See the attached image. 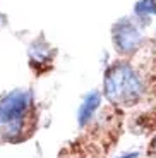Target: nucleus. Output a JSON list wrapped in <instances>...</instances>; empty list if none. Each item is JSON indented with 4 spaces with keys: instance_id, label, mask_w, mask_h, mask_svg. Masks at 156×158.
<instances>
[{
    "instance_id": "f03ea898",
    "label": "nucleus",
    "mask_w": 156,
    "mask_h": 158,
    "mask_svg": "<svg viewBox=\"0 0 156 158\" xmlns=\"http://www.w3.org/2000/svg\"><path fill=\"white\" fill-rule=\"evenodd\" d=\"M33 108V91L31 89H12L0 98V132L4 139L17 141L24 131L26 118Z\"/></svg>"
},
{
    "instance_id": "7ed1b4c3",
    "label": "nucleus",
    "mask_w": 156,
    "mask_h": 158,
    "mask_svg": "<svg viewBox=\"0 0 156 158\" xmlns=\"http://www.w3.org/2000/svg\"><path fill=\"white\" fill-rule=\"evenodd\" d=\"M112 38L115 50L122 55H130L142 43V35L141 29L130 19H120L113 24L112 28Z\"/></svg>"
},
{
    "instance_id": "6e6552de",
    "label": "nucleus",
    "mask_w": 156,
    "mask_h": 158,
    "mask_svg": "<svg viewBox=\"0 0 156 158\" xmlns=\"http://www.w3.org/2000/svg\"><path fill=\"white\" fill-rule=\"evenodd\" d=\"M151 148H153V153L156 155V138H154V141H153V144H151Z\"/></svg>"
},
{
    "instance_id": "f257e3e1",
    "label": "nucleus",
    "mask_w": 156,
    "mask_h": 158,
    "mask_svg": "<svg viewBox=\"0 0 156 158\" xmlns=\"http://www.w3.org/2000/svg\"><path fill=\"white\" fill-rule=\"evenodd\" d=\"M105 98L113 105H136L144 95V84L136 69L127 62H117L105 72Z\"/></svg>"
},
{
    "instance_id": "0eeeda50",
    "label": "nucleus",
    "mask_w": 156,
    "mask_h": 158,
    "mask_svg": "<svg viewBox=\"0 0 156 158\" xmlns=\"http://www.w3.org/2000/svg\"><path fill=\"white\" fill-rule=\"evenodd\" d=\"M117 158H141V153L139 151H129V153H124Z\"/></svg>"
},
{
    "instance_id": "423d86ee",
    "label": "nucleus",
    "mask_w": 156,
    "mask_h": 158,
    "mask_svg": "<svg viewBox=\"0 0 156 158\" xmlns=\"http://www.w3.org/2000/svg\"><path fill=\"white\" fill-rule=\"evenodd\" d=\"M134 14L141 21L148 23L151 16H156V0H139L134 5Z\"/></svg>"
},
{
    "instance_id": "39448f33",
    "label": "nucleus",
    "mask_w": 156,
    "mask_h": 158,
    "mask_svg": "<svg viewBox=\"0 0 156 158\" xmlns=\"http://www.w3.org/2000/svg\"><path fill=\"white\" fill-rule=\"evenodd\" d=\"M51 57H53V48L47 43V40L43 36H39L35 40L29 47V60H31L33 67H38L41 64H50Z\"/></svg>"
},
{
    "instance_id": "20e7f679",
    "label": "nucleus",
    "mask_w": 156,
    "mask_h": 158,
    "mask_svg": "<svg viewBox=\"0 0 156 158\" xmlns=\"http://www.w3.org/2000/svg\"><path fill=\"white\" fill-rule=\"evenodd\" d=\"M101 105V93L100 91H89L84 98H82L81 105L77 108V124L81 127H84L86 124L91 122V118L94 117V114L98 112Z\"/></svg>"
}]
</instances>
